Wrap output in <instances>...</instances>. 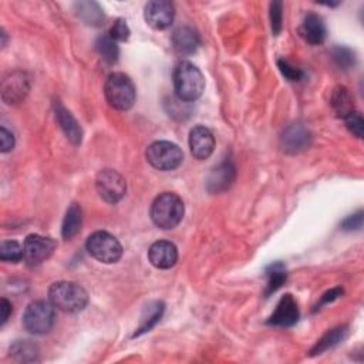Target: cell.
Listing matches in <instances>:
<instances>
[{"mask_svg": "<svg viewBox=\"0 0 364 364\" xmlns=\"http://www.w3.org/2000/svg\"><path fill=\"white\" fill-rule=\"evenodd\" d=\"M174 87L181 101H195L204 93L205 78L196 66L181 61L174 70Z\"/></svg>", "mask_w": 364, "mask_h": 364, "instance_id": "3", "label": "cell"}, {"mask_svg": "<svg viewBox=\"0 0 364 364\" xmlns=\"http://www.w3.org/2000/svg\"><path fill=\"white\" fill-rule=\"evenodd\" d=\"M10 353L19 361H30V360L36 358L37 347L33 343H30L29 340H19L13 344V347L10 349Z\"/></svg>", "mask_w": 364, "mask_h": 364, "instance_id": "28", "label": "cell"}, {"mask_svg": "<svg viewBox=\"0 0 364 364\" xmlns=\"http://www.w3.org/2000/svg\"><path fill=\"white\" fill-rule=\"evenodd\" d=\"M96 188L101 199L108 204H117L124 198L127 192V184L123 175L114 170H104L97 175Z\"/></svg>", "mask_w": 364, "mask_h": 364, "instance_id": "8", "label": "cell"}, {"mask_svg": "<svg viewBox=\"0 0 364 364\" xmlns=\"http://www.w3.org/2000/svg\"><path fill=\"white\" fill-rule=\"evenodd\" d=\"M144 17L148 26L155 30L168 29L175 17L174 6L168 0H152L145 5Z\"/></svg>", "mask_w": 364, "mask_h": 364, "instance_id": "10", "label": "cell"}, {"mask_svg": "<svg viewBox=\"0 0 364 364\" xmlns=\"http://www.w3.org/2000/svg\"><path fill=\"white\" fill-rule=\"evenodd\" d=\"M56 319V307L49 300L31 302L23 314V326L31 335H45L52 330Z\"/></svg>", "mask_w": 364, "mask_h": 364, "instance_id": "5", "label": "cell"}, {"mask_svg": "<svg viewBox=\"0 0 364 364\" xmlns=\"http://www.w3.org/2000/svg\"><path fill=\"white\" fill-rule=\"evenodd\" d=\"M363 225V212L358 211L354 215H350L347 219H344V222L342 224L344 231H356L360 229Z\"/></svg>", "mask_w": 364, "mask_h": 364, "instance_id": "35", "label": "cell"}, {"mask_svg": "<svg viewBox=\"0 0 364 364\" xmlns=\"http://www.w3.org/2000/svg\"><path fill=\"white\" fill-rule=\"evenodd\" d=\"M333 59H335L336 64H337L340 68H343V70L350 68V67L354 66V63H356V56H354V53H353L350 49H347V48H340V46L333 49Z\"/></svg>", "mask_w": 364, "mask_h": 364, "instance_id": "30", "label": "cell"}, {"mask_svg": "<svg viewBox=\"0 0 364 364\" xmlns=\"http://www.w3.org/2000/svg\"><path fill=\"white\" fill-rule=\"evenodd\" d=\"M82 224H83L82 208H80V205H77V204H73L67 210L64 221H63V228H61L63 238L67 240L73 239L80 232V229H82Z\"/></svg>", "mask_w": 364, "mask_h": 364, "instance_id": "20", "label": "cell"}, {"mask_svg": "<svg viewBox=\"0 0 364 364\" xmlns=\"http://www.w3.org/2000/svg\"><path fill=\"white\" fill-rule=\"evenodd\" d=\"M0 259L3 262H20L24 259V248L16 240H5L0 245Z\"/></svg>", "mask_w": 364, "mask_h": 364, "instance_id": "27", "label": "cell"}, {"mask_svg": "<svg viewBox=\"0 0 364 364\" xmlns=\"http://www.w3.org/2000/svg\"><path fill=\"white\" fill-rule=\"evenodd\" d=\"M342 295H343V291H342V289H332L330 292H328L325 296L321 298V305L333 302L335 299H337V298L342 296Z\"/></svg>", "mask_w": 364, "mask_h": 364, "instance_id": "37", "label": "cell"}, {"mask_svg": "<svg viewBox=\"0 0 364 364\" xmlns=\"http://www.w3.org/2000/svg\"><path fill=\"white\" fill-rule=\"evenodd\" d=\"M78 16L82 17L87 24L100 26L104 22V13L101 8L94 2H80L75 3Z\"/></svg>", "mask_w": 364, "mask_h": 364, "instance_id": "23", "label": "cell"}, {"mask_svg": "<svg viewBox=\"0 0 364 364\" xmlns=\"http://www.w3.org/2000/svg\"><path fill=\"white\" fill-rule=\"evenodd\" d=\"M0 310H2V321H0V326H5V323L8 321L12 312V305L9 303L8 299L3 298L2 302H0Z\"/></svg>", "mask_w": 364, "mask_h": 364, "instance_id": "36", "label": "cell"}, {"mask_svg": "<svg viewBox=\"0 0 364 364\" xmlns=\"http://www.w3.org/2000/svg\"><path fill=\"white\" fill-rule=\"evenodd\" d=\"M344 121H346V127L347 130L357 138H361L363 137V131H364V121H363V117L360 112L357 111H351L350 114H347L344 117Z\"/></svg>", "mask_w": 364, "mask_h": 364, "instance_id": "31", "label": "cell"}, {"mask_svg": "<svg viewBox=\"0 0 364 364\" xmlns=\"http://www.w3.org/2000/svg\"><path fill=\"white\" fill-rule=\"evenodd\" d=\"M148 259L156 269H171L178 261L177 247L168 240H158L151 245Z\"/></svg>", "mask_w": 364, "mask_h": 364, "instance_id": "13", "label": "cell"}, {"mask_svg": "<svg viewBox=\"0 0 364 364\" xmlns=\"http://www.w3.org/2000/svg\"><path fill=\"white\" fill-rule=\"evenodd\" d=\"M164 303L163 302H154V303H150L147 307H145V312L141 317V323H140V328L137 329L136 336H140L145 332H150L156 323L159 321V319L163 317V313H164Z\"/></svg>", "mask_w": 364, "mask_h": 364, "instance_id": "21", "label": "cell"}, {"mask_svg": "<svg viewBox=\"0 0 364 364\" xmlns=\"http://www.w3.org/2000/svg\"><path fill=\"white\" fill-rule=\"evenodd\" d=\"M24 261L30 266H38L48 261L56 249V242L42 235H29L24 240Z\"/></svg>", "mask_w": 364, "mask_h": 364, "instance_id": "9", "label": "cell"}, {"mask_svg": "<svg viewBox=\"0 0 364 364\" xmlns=\"http://www.w3.org/2000/svg\"><path fill=\"white\" fill-rule=\"evenodd\" d=\"M299 320V307L292 295H285L283 296L275 312L268 320V325L270 326H277V328H291Z\"/></svg>", "mask_w": 364, "mask_h": 364, "instance_id": "11", "label": "cell"}, {"mask_svg": "<svg viewBox=\"0 0 364 364\" xmlns=\"http://www.w3.org/2000/svg\"><path fill=\"white\" fill-rule=\"evenodd\" d=\"M29 92V82L23 73L16 71L10 74L9 78H6L2 85V94L3 100L8 101V104H16L24 99V96Z\"/></svg>", "mask_w": 364, "mask_h": 364, "instance_id": "14", "label": "cell"}, {"mask_svg": "<svg viewBox=\"0 0 364 364\" xmlns=\"http://www.w3.org/2000/svg\"><path fill=\"white\" fill-rule=\"evenodd\" d=\"M49 300L66 313H78L89 305V293L74 282H56L49 289Z\"/></svg>", "mask_w": 364, "mask_h": 364, "instance_id": "2", "label": "cell"}, {"mask_svg": "<svg viewBox=\"0 0 364 364\" xmlns=\"http://www.w3.org/2000/svg\"><path fill=\"white\" fill-rule=\"evenodd\" d=\"M282 20H283L282 2L270 3V24L275 36H277L282 31Z\"/></svg>", "mask_w": 364, "mask_h": 364, "instance_id": "33", "label": "cell"}, {"mask_svg": "<svg viewBox=\"0 0 364 364\" xmlns=\"http://www.w3.org/2000/svg\"><path fill=\"white\" fill-rule=\"evenodd\" d=\"M215 148V138L210 129L204 126H196L189 133V150L194 158L207 159L212 155Z\"/></svg>", "mask_w": 364, "mask_h": 364, "instance_id": "12", "label": "cell"}, {"mask_svg": "<svg viewBox=\"0 0 364 364\" xmlns=\"http://www.w3.org/2000/svg\"><path fill=\"white\" fill-rule=\"evenodd\" d=\"M185 207L182 199L174 192L158 195L151 205V219L159 229H174L184 218Z\"/></svg>", "mask_w": 364, "mask_h": 364, "instance_id": "1", "label": "cell"}, {"mask_svg": "<svg viewBox=\"0 0 364 364\" xmlns=\"http://www.w3.org/2000/svg\"><path fill=\"white\" fill-rule=\"evenodd\" d=\"M130 27L127 24V22L124 19H117L114 22V24L110 27V31H108V37L112 38L114 42H127V40L130 38Z\"/></svg>", "mask_w": 364, "mask_h": 364, "instance_id": "29", "label": "cell"}, {"mask_svg": "<svg viewBox=\"0 0 364 364\" xmlns=\"http://www.w3.org/2000/svg\"><path fill=\"white\" fill-rule=\"evenodd\" d=\"M233 181H235V167L231 161H224V163L219 164L210 175L208 189L210 192L218 194L226 191Z\"/></svg>", "mask_w": 364, "mask_h": 364, "instance_id": "18", "label": "cell"}, {"mask_svg": "<svg viewBox=\"0 0 364 364\" xmlns=\"http://www.w3.org/2000/svg\"><path fill=\"white\" fill-rule=\"evenodd\" d=\"M174 49L181 54H192L199 48V36L188 26L180 27L173 34Z\"/></svg>", "mask_w": 364, "mask_h": 364, "instance_id": "19", "label": "cell"}, {"mask_svg": "<svg viewBox=\"0 0 364 364\" xmlns=\"http://www.w3.org/2000/svg\"><path fill=\"white\" fill-rule=\"evenodd\" d=\"M300 34L306 40L309 45L317 46L325 42L328 30L326 24L319 15L310 13L305 17L302 26H300Z\"/></svg>", "mask_w": 364, "mask_h": 364, "instance_id": "15", "label": "cell"}, {"mask_svg": "<svg viewBox=\"0 0 364 364\" xmlns=\"http://www.w3.org/2000/svg\"><path fill=\"white\" fill-rule=\"evenodd\" d=\"M147 161L159 171H173L182 164L181 148L170 141H156L147 148Z\"/></svg>", "mask_w": 364, "mask_h": 364, "instance_id": "6", "label": "cell"}, {"mask_svg": "<svg viewBox=\"0 0 364 364\" xmlns=\"http://www.w3.org/2000/svg\"><path fill=\"white\" fill-rule=\"evenodd\" d=\"M266 276H268V291L266 295H270L273 292H276L283 283L286 282V270L283 268V265L280 262L272 263L268 269H266Z\"/></svg>", "mask_w": 364, "mask_h": 364, "instance_id": "25", "label": "cell"}, {"mask_svg": "<svg viewBox=\"0 0 364 364\" xmlns=\"http://www.w3.org/2000/svg\"><path fill=\"white\" fill-rule=\"evenodd\" d=\"M96 50L99 52L101 59L108 64H114L118 60V56H119L118 46L108 36H101L97 38Z\"/></svg>", "mask_w": 364, "mask_h": 364, "instance_id": "24", "label": "cell"}, {"mask_svg": "<svg viewBox=\"0 0 364 364\" xmlns=\"http://www.w3.org/2000/svg\"><path fill=\"white\" fill-rule=\"evenodd\" d=\"M277 66H279V70L280 73L285 75L289 82H299V80L303 78V71L300 68H296L293 67L292 64H289L286 60H279L277 61Z\"/></svg>", "mask_w": 364, "mask_h": 364, "instance_id": "32", "label": "cell"}, {"mask_svg": "<svg viewBox=\"0 0 364 364\" xmlns=\"http://www.w3.org/2000/svg\"><path fill=\"white\" fill-rule=\"evenodd\" d=\"M332 104H333V108L336 110V112L343 118L347 114H350L351 111H354L353 100H351L347 89H344V87H337L335 90L333 97H332Z\"/></svg>", "mask_w": 364, "mask_h": 364, "instance_id": "26", "label": "cell"}, {"mask_svg": "<svg viewBox=\"0 0 364 364\" xmlns=\"http://www.w3.org/2000/svg\"><path fill=\"white\" fill-rule=\"evenodd\" d=\"M346 336H347V328L346 326H340V328L330 330L329 333H326L317 342V344L312 350V356L320 354L323 351H326V350L337 346L340 342H343L346 339Z\"/></svg>", "mask_w": 364, "mask_h": 364, "instance_id": "22", "label": "cell"}, {"mask_svg": "<svg viewBox=\"0 0 364 364\" xmlns=\"http://www.w3.org/2000/svg\"><path fill=\"white\" fill-rule=\"evenodd\" d=\"M282 144H283V150L288 151V152H300L303 150H306L310 144V134L309 131L299 126H291L289 129L285 130L282 136Z\"/></svg>", "mask_w": 364, "mask_h": 364, "instance_id": "17", "label": "cell"}, {"mask_svg": "<svg viewBox=\"0 0 364 364\" xmlns=\"http://www.w3.org/2000/svg\"><path fill=\"white\" fill-rule=\"evenodd\" d=\"M89 254L103 263H115L123 256V247L115 236L108 232L99 231L87 239Z\"/></svg>", "mask_w": 364, "mask_h": 364, "instance_id": "7", "label": "cell"}, {"mask_svg": "<svg viewBox=\"0 0 364 364\" xmlns=\"http://www.w3.org/2000/svg\"><path fill=\"white\" fill-rule=\"evenodd\" d=\"M104 94L107 103L118 111L130 110L137 99L133 80L124 73H112L107 77Z\"/></svg>", "mask_w": 364, "mask_h": 364, "instance_id": "4", "label": "cell"}, {"mask_svg": "<svg viewBox=\"0 0 364 364\" xmlns=\"http://www.w3.org/2000/svg\"><path fill=\"white\" fill-rule=\"evenodd\" d=\"M0 151L2 152H9L15 147V137L10 131H8L5 127L0 129Z\"/></svg>", "mask_w": 364, "mask_h": 364, "instance_id": "34", "label": "cell"}, {"mask_svg": "<svg viewBox=\"0 0 364 364\" xmlns=\"http://www.w3.org/2000/svg\"><path fill=\"white\" fill-rule=\"evenodd\" d=\"M54 111H56L57 123L60 124V127L64 131V134L67 136V138L74 145H78L83 140V131H82V127H80V124L77 123V119L60 103L54 104Z\"/></svg>", "mask_w": 364, "mask_h": 364, "instance_id": "16", "label": "cell"}]
</instances>
